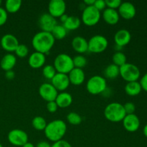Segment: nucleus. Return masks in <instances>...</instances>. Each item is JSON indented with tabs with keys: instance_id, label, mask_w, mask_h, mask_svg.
<instances>
[{
	"instance_id": "nucleus-32",
	"label": "nucleus",
	"mask_w": 147,
	"mask_h": 147,
	"mask_svg": "<svg viewBox=\"0 0 147 147\" xmlns=\"http://www.w3.org/2000/svg\"><path fill=\"white\" fill-rule=\"evenodd\" d=\"M74 67L83 69L87 65V59L83 55H78L73 57Z\"/></svg>"
},
{
	"instance_id": "nucleus-31",
	"label": "nucleus",
	"mask_w": 147,
	"mask_h": 147,
	"mask_svg": "<svg viewBox=\"0 0 147 147\" xmlns=\"http://www.w3.org/2000/svg\"><path fill=\"white\" fill-rule=\"evenodd\" d=\"M57 71H56L55 68L54 66L51 65H46L43 67L42 68V75L46 79L48 80H52L55 76Z\"/></svg>"
},
{
	"instance_id": "nucleus-14",
	"label": "nucleus",
	"mask_w": 147,
	"mask_h": 147,
	"mask_svg": "<svg viewBox=\"0 0 147 147\" xmlns=\"http://www.w3.org/2000/svg\"><path fill=\"white\" fill-rule=\"evenodd\" d=\"M19 45L20 43L18 39L12 34H4L1 39V47L4 50L9 52V53L15 51Z\"/></svg>"
},
{
	"instance_id": "nucleus-16",
	"label": "nucleus",
	"mask_w": 147,
	"mask_h": 147,
	"mask_svg": "<svg viewBox=\"0 0 147 147\" xmlns=\"http://www.w3.org/2000/svg\"><path fill=\"white\" fill-rule=\"evenodd\" d=\"M124 129L129 132H135L140 126V120L136 114H127L122 121Z\"/></svg>"
},
{
	"instance_id": "nucleus-7",
	"label": "nucleus",
	"mask_w": 147,
	"mask_h": 147,
	"mask_svg": "<svg viewBox=\"0 0 147 147\" xmlns=\"http://www.w3.org/2000/svg\"><path fill=\"white\" fill-rule=\"evenodd\" d=\"M88 42V51L92 53H101L107 49L109 41L101 34H96L90 38Z\"/></svg>"
},
{
	"instance_id": "nucleus-26",
	"label": "nucleus",
	"mask_w": 147,
	"mask_h": 147,
	"mask_svg": "<svg viewBox=\"0 0 147 147\" xmlns=\"http://www.w3.org/2000/svg\"><path fill=\"white\" fill-rule=\"evenodd\" d=\"M103 74H104L105 78L110 79V80L116 79L120 75V67L111 63L104 69Z\"/></svg>"
},
{
	"instance_id": "nucleus-2",
	"label": "nucleus",
	"mask_w": 147,
	"mask_h": 147,
	"mask_svg": "<svg viewBox=\"0 0 147 147\" xmlns=\"http://www.w3.org/2000/svg\"><path fill=\"white\" fill-rule=\"evenodd\" d=\"M67 129L65 122L60 119H56L47 123L44 130L45 135L49 141L54 143L63 139Z\"/></svg>"
},
{
	"instance_id": "nucleus-13",
	"label": "nucleus",
	"mask_w": 147,
	"mask_h": 147,
	"mask_svg": "<svg viewBox=\"0 0 147 147\" xmlns=\"http://www.w3.org/2000/svg\"><path fill=\"white\" fill-rule=\"evenodd\" d=\"M51 84L57 91L64 92L69 87L70 83L67 74L57 73L51 80Z\"/></svg>"
},
{
	"instance_id": "nucleus-42",
	"label": "nucleus",
	"mask_w": 147,
	"mask_h": 147,
	"mask_svg": "<svg viewBox=\"0 0 147 147\" xmlns=\"http://www.w3.org/2000/svg\"><path fill=\"white\" fill-rule=\"evenodd\" d=\"M5 77L7 79L11 80H12V79L14 78V77H15V73H14V72L13 71V70H9V71H6Z\"/></svg>"
},
{
	"instance_id": "nucleus-37",
	"label": "nucleus",
	"mask_w": 147,
	"mask_h": 147,
	"mask_svg": "<svg viewBox=\"0 0 147 147\" xmlns=\"http://www.w3.org/2000/svg\"><path fill=\"white\" fill-rule=\"evenodd\" d=\"M8 18V13L5 10V9L0 7V26H2L7 22Z\"/></svg>"
},
{
	"instance_id": "nucleus-44",
	"label": "nucleus",
	"mask_w": 147,
	"mask_h": 147,
	"mask_svg": "<svg viewBox=\"0 0 147 147\" xmlns=\"http://www.w3.org/2000/svg\"><path fill=\"white\" fill-rule=\"evenodd\" d=\"M95 1H96V0H84L83 2L86 4V7H88V6H93Z\"/></svg>"
},
{
	"instance_id": "nucleus-17",
	"label": "nucleus",
	"mask_w": 147,
	"mask_h": 147,
	"mask_svg": "<svg viewBox=\"0 0 147 147\" xmlns=\"http://www.w3.org/2000/svg\"><path fill=\"white\" fill-rule=\"evenodd\" d=\"M131 40V34L129 30L121 29L118 30L114 35V41L116 46L123 47L129 44Z\"/></svg>"
},
{
	"instance_id": "nucleus-25",
	"label": "nucleus",
	"mask_w": 147,
	"mask_h": 147,
	"mask_svg": "<svg viewBox=\"0 0 147 147\" xmlns=\"http://www.w3.org/2000/svg\"><path fill=\"white\" fill-rule=\"evenodd\" d=\"M142 86L138 81L129 82L125 86V92L130 96H138L142 92Z\"/></svg>"
},
{
	"instance_id": "nucleus-48",
	"label": "nucleus",
	"mask_w": 147,
	"mask_h": 147,
	"mask_svg": "<svg viewBox=\"0 0 147 147\" xmlns=\"http://www.w3.org/2000/svg\"><path fill=\"white\" fill-rule=\"evenodd\" d=\"M1 4H2V1H1V0H0V7H1Z\"/></svg>"
},
{
	"instance_id": "nucleus-24",
	"label": "nucleus",
	"mask_w": 147,
	"mask_h": 147,
	"mask_svg": "<svg viewBox=\"0 0 147 147\" xmlns=\"http://www.w3.org/2000/svg\"><path fill=\"white\" fill-rule=\"evenodd\" d=\"M81 24V20L77 16H68L66 21L63 24L67 31L76 30L80 27Z\"/></svg>"
},
{
	"instance_id": "nucleus-29",
	"label": "nucleus",
	"mask_w": 147,
	"mask_h": 147,
	"mask_svg": "<svg viewBox=\"0 0 147 147\" xmlns=\"http://www.w3.org/2000/svg\"><path fill=\"white\" fill-rule=\"evenodd\" d=\"M126 56L121 51H116L112 56L113 64L116 65L118 67H121L126 63Z\"/></svg>"
},
{
	"instance_id": "nucleus-18",
	"label": "nucleus",
	"mask_w": 147,
	"mask_h": 147,
	"mask_svg": "<svg viewBox=\"0 0 147 147\" xmlns=\"http://www.w3.org/2000/svg\"><path fill=\"white\" fill-rule=\"evenodd\" d=\"M72 47L73 50L78 53L82 55L88 51V42L86 38L81 36H76L73 39L71 42Z\"/></svg>"
},
{
	"instance_id": "nucleus-23",
	"label": "nucleus",
	"mask_w": 147,
	"mask_h": 147,
	"mask_svg": "<svg viewBox=\"0 0 147 147\" xmlns=\"http://www.w3.org/2000/svg\"><path fill=\"white\" fill-rule=\"evenodd\" d=\"M55 101L57 103L58 108L65 109L69 107L73 103V96L67 92H60L58 93Z\"/></svg>"
},
{
	"instance_id": "nucleus-9",
	"label": "nucleus",
	"mask_w": 147,
	"mask_h": 147,
	"mask_svg": "<svg viewBox=\"0 0 147 147\" xmlns=\"http://www.w3.org/2000/svg\"><path fill=\"white\" fill-rule=\"evenodd\" d=\"M7 139L11 144L15 146H22L28 142V135L22 129H15L9 132Z\"/></svg>"
},
{
	"instance_id": "nucleus-33",
	"label": "nucleus",
	"mask_w": 147,
	"mask_h": 147,
	"mask_svg": "<svg viewBox=\"0 0 147 147\" xmlns=\"http://www.w3.org/2000/svg\"><path fill=\"white\" fill-rule=\"evenodd\" d=\"M67 120L70 124L72 125H79L82 122V117L80 114L76 112H70L67 114Z\"/></svg>"
},
{
	"instance_id": "nucleus-6",
	"label": "nucleus",
	"mask_w": 147,
	"mask_h": 147,
	"mask_svg": "<svg viewBox=\"0 0 147 147\" xmlns=\"http://www.w3.org/2000/svg\"><path fill=\"white\" fill-rule=\"evenodd\" d=\"M101 17V12L94 6H88L85 7L82 12L81 22L86 26L92 27L99 22Z\"/></svg>"
},
{
	"instance_id": "nucleus-34",
	"label": "nucleus",
	"mask_w": 147,
	"mask_h": 147,
	"mask_svg": "<svg viewBox=\"0 0 147 147\" xmlns=\"http://www.w3.org/2000/svg\"><path fill=\"white\" fill-rule=\"evenodd\" d=\"M16 55L18 57L20 58H24L27 56L29 53V49L27 47V45L24 44H20L18 45V47H17V49L14 51Z\"/></svg>"
},
{
	"instance_id": "nucleus-12",
	"label": "nucleus",
	"mask_w": 147,
	"mask_h": 147,
	"mask_svg": "<svg viewBox=\"0 0 147 147\" xmlns=\"http://www.w3.org/2000/svg\"><path fill=\"white\" fill-rule=\"evenodd\" d=\"M66 3L63 0H51L48 4V13L55 18L65 14Z\"/></svg>"
},
{
	"instance_id": "nucleus-19",
	"label": "nucleus",
	"mask_w": 147,
	"mask_h": 147,
	"mask_svg": "<svg viewBox=\"0 0 147 147\" xmlns=\"http://www.w3.org/2000/svg\"><path fill=\"white\" fill-rule=\"evenodd\" d=\"M70 84L74 86H80L83 84L86 79V74L83 69L74 67L67 74Z\"/></svg>"
},
{
	"instance_id": "nucleus-28",
	"label": "nucleus",
	"mask_w": 147,
	"mask_h": 147,
	"mask_svg": "<svg viewBox=\"0 0 147 147\" xmlns=\"http://www.w3.org/2000/svg\"><path fill=\"white\" fill-rule=\"evenodd\" d=\"M50 33L55 40H61L67 36V30L65 28L63 24H57Z\"/></svg>"
},
{
	"instance_id": "nucleus-3",
	"label": "nucleus",
	"mask_w": 147,
	"mask_h": 147,
	"mask_svg": "<svg viewBox=\"0 0 147 147\" xmlns=\"http://www.w3.org/2000/svg\"><path fill=\"white\" fill-rule=\"evenodd\" d=\"M104 116L108 121L113 123H118L123 121L126 113L123 105L117 102H113L106 106L104 109Z\"/></svg>"
},
{
	"instance_id": "nucleus-20",
	"label": "nucleus",
	"mask_w": 147,
	"mask_h": 147,
	"mask_svg": "<svg viewBox=\"0 0 147 147\" xmlns=\"http://www.w3.org/2000/svg\"><path fill=\"white\" fill-rule=\"evenodd\" d=\"M46 62L45 55L39 52H34L30 55L28 58V63L31 67L38 69L44 67Z\"/></svg>"
},
{
	"instance_id": "nucleus-15",
	"label": "nucleus",
	"mask_w": 147,
	"mask_h": 147,
	"mask_svg": "<svg viewBox=\"0 0 147 147\" xmlns=\"http://www.w3.org/2000/svg\"><path fill=\"white\" fill-rule=\"evenodd\" d=\"M119 16L124 20H131L136 14L135 6L129 1L122 2L118 10Z\"/></svg>"
},
{
	"instance_id": "nucleus-11",
	"label": "nucleus",
	"mask_w": 147,
	"mask_h": 147,
	"mask_svg": "<svg viewBox=\"0 0 147 147\" xmlns=\"http://www.w3.org/2000/svg\"><path fill=\"white\" fill-rule=\"evenodd\" d=\"M57 24V20L49 13L41 14L38 19V25L43 32H51L55 27Z\"/></svg>"
},
{
	"instance_id": "nucleus-30",
	"label": "nucleus",
	"mask_w": 147,
	"mask_h": 147,
	"mask_svg": "<svg viewBox=\"0 0 147 147\" xmlns=\"http://www.w3.org/2000/svg\"><path fill=\"white\" fill-rule=\"evenodd\" d=\"M47 124L46 120L42 116H35L32 121V126L37 131H44Z\"/></svg>"
},
{
	"instance_id": "nucleus-49",
	"label": "nucleus",
	"mask_w": 147,
	"mask_h": 147,
	"mask_svg": "<svg viewBox=\"0 0 147 147\" xmlns=\"http://www.w3.org/2000/svg\"><path fill=\"white\" fill-rule=\"evenodd\" d=\"M0 147H3V146H2V145H1V144H0Z\"/></svg>"
},
{
	"instance_id": "nucleus-8",
	"label": "nucleus",
	"mask_w": 147,
	"mask_h": 147,
	"mask_svg": "<svg viewBox=\"0 0 147 147\" xmlns=\"http://www.w3.org/2000/svg\"><path fill=\"white\" fill-rule=\"evenodd\" d=\"M140 70L139 67L132 63H127L120 67L121 77L127 83L137 81L140 77Z\"/></svg>"
},
{
	"instance_id": "nucleus-27",
	"label": "nucleus",
	"mask_w": 147,
	"mask_h": 147,
	"mask_svg": "<svg viewBox=\"0 0 147 147\" xmlns=\"http://www.w3.org/2000/svg\"><path fill=\"white\" fill-rule=\"evenodd\" d=\"M22 4L21 0H7L5 2V10L7 13L14 14L20 9Z\"/></svg>"
},
{
	"instance_id": "nucleus-1",
	"label": "nucleus",
	"mask_w": 147,
	"mask_h": 147,
	"mask_svg": "<svg viewBox=\"0 0 147 147\" xmlns=\"http://www.w3.org/2000/svg\"><path fill=\"white\" fill-rule=\"evenodd\" d=\"M55 40L50 32L40 31L36 33L32 40V45L36 52L47 54L55 45Z\"/></svg>"
},
{
	"instance_id": "nucleus-47",
	"label": "nucleus",
	"mask_w": 147,
	"mask_h": 147,
	"mask_svg": "<svg viewBox=\"0 0 147 147\" xmlns=\"http://www.w3.org/2000/svg\"><path fill=\"white\" fill-rule=\"evenodd\" d=\"M143 132H144V136L147 138V124L144 126V127Z\"/></svg>"
},
{
	"instance_id": "nucleus-45",
	"label": "nucleus",
	"mask_w": 147,
	"mask_h": 147,
	"mask_svg": "<svg viewBox=\"0 0 147 147\" xmlns=\"http://www.w3.org/2000/svg\"><path fill=\"white\" fill-rule=\"evenodd\" d=\"M67 17H68V16H67V14H63V15H62L61 17H60V22H61L63 24V23H64L66 21V20H67Z\"/></svg>"
},
{
	"instance_id": "nucleus-5",
	"label": "nucleus",
	"mask_w": 147,
	"mask_h": 147,
	"mask_svg": "<svg viewBox=\"0 0 147 147\" xmlns=\"http://www.w3.org/2000/svg\"><path fill=\"white\" fill-rule=\"evenodd\" d=\"M53 66L57 73L67 75L74 68L73 57L65 53H60L55 58Z\"/></svg>"
},
{
	"instance_id": "nucleus-22",
	"label": "nucleus",
	"mask_w": 147,
	"mask_h": 147,
	"mask_svg": "<svg viewBox=\"0 0 147 147\" xmlns=\"http://www.w3.org/2000/svg\"><path fill=\"white\" fill-rule=\"evenodd\" d=\"M17 63V57L12 53H7L4 55L0 62V66L4 71L12 70Z\"/></svg>"
},
{
	"instance_id": "nucleus-40",
	"label": "nucleus",
	"mask_w": 147,
	"mask_h": 147,
	"mask_svg": "<svg viewBox=\"0 0 147 147\" xmlns=\"http://www.w3.org/2000/svg\"><path fill=\"white\" fill-rule=\"evenodd\" d=\"M51 147H72V146L69 142H67V141L62 139V140L54 142V143L51 145Z\"/></svg>"
},
{
	"instance_id": "nucleus-38",
	"label": "nucleus",
	"mask_w": 147,
	"mask_h": 147,
	"mask_svg": "<svg viewBox=\"0 0 147 147\" xmlns=\"http://www.w3.org/2000/svg\"><path fill=\"white\" fill-rule=\"evenodd\" d=\"M93 6H94L98 11H103V10L106 8V1H104V0H96Z\"/></svg>"
},
{
	"instance_id": "nucleus-43",
	"label": "nucleus",
	"mask_w": 147,
	"mask_h": 147,
	"mask_svg": "<svg viewBox=\"0 0 147 147\" xmlns=\"http://www.w3.org/2000/svg\"><path fill=\"white\" fill-rule=\"evenodd\" d=\"M36 147H51V145L48 142L46 141H41V142H38Z\"/></svg>"
},
{
	"instance_id": "nucleus-4",
	"label": "nucleus",
	"mask_w": 147,
	"mask_h": 147,
	"mask_svg": "<svg viewBox=\"0 0 147 147\" xmlns=\"http://www.w3.org/2000/svg\"><path fill=\"white\" fill-rule=\"evenodd\" d=\"M86 89L90 94L99 95L104 93L107 89V81L104 77L101 76H92L88 79L86 83Z\"/></svg>"
},
{
	"instance_id": "nucleus-21",
	"label": "nucleus",
	"mask_w": 147,
	"mask_h": 147,
	"mask_svg": "<svg viewBox=\"0 0 147 147\" xmlns=\"http://www.w3.org/2000/svg\"><path fill=\"white\" fill-rule=\"evenodd\" d=\"M103 20L110 25H115L117 24L120 19L119 12L116 9H113L110 8H106L103 11L102 14Z\"/></svg>"
},
{
	"instance_id": "nucleus-46",
	"label": "nucleus",
	"mask_w": 147,
	"mask_h": 147,
	"mask_svg": "<svg viewBox=\"0 0 147 147\" xmlns=\"http://www.w3.org/2000/svg\"><path fill=\"white\" fill-rule=\"evenodd\" d=\"M22 147H35V146H34V145L30 143V142H27L25 144L23 145V146Z\"/></svg>"
},
{
	"instance_id": "nucleus-10",
	"label": "nucleus",
	"mask_w": 147,
	"mask_h": 147,
	"mask_svg": "<svg viewBox=\"0 0 147 147\" xmlns=\"http://www.w3.org/2000/svg\"><path fill=\"white\" fill-rule=\"evenodd\" d=\"M39 94L45 101H54L58 95V91L51 83H45L39 88Z\"/></svg>"
},
{
	"instance_id": "nucleus-39",
	"label": "nucleus",
	"mask_w": 147,
	"mask_h": 147,
	"mask_svg": "<svg viewBox=\"0 0 147 147\" xmlns=\"http://www.w3.org/2000/svg\"><path fill=\"white\" fill-rule=\"evenodd\" d=\"M47 110L50 113H55L57 111L58 109V106H57V103L55 101H50L47 103Z\"/></svg>"
},
{
	"instance_id": "nucleus-36",
	"label": "nucleus",
	"mask_w": 147,
	"mask_h": 147,
	"mask_svg": "<svg viewBox=\"0 0 147 147\" xmlns=\"http://www.w3.org/2000/svg\"><path fill=\"white\" fill-rule=\"evenodd\" d=\"M123 108H124L126 115L133 114V113H134L135 110H136V106L132 102H127V103H126L123 105Z\"/></svg>"
},
{
	"instance_id": "nucleus-35",
	"label": "nucleus",
	"mask_w": 147,
	"mask_h": 147,
	"mask_svg": "<svg viewBox=\"0 0 147 147\" xmlns=\"http://www.w3.org/2000/svg\"><path fill=\"white\" fill-rule=\"evenodd\" d=\"M121 3L122 1L121 0H106V7L107 8L113 9H119Z\"/></svg>"
},
{
	"instance_id": "nucleus-41",
	"label": "nucleus",
	"mask_w": 147,
	"mask_h": 147,
	"mask_svg": "<svg viewBox=\"0 0 147 147\" xmlns=\"http://www.w3.org/2000/svg\"><path fill=\"white\" fill-rule=\"evenodd\" d=\"M139 83L142 86V88L147 92V73L145 75H144L143 77L141 78Z\"/></svg>"
}]
</instances>
